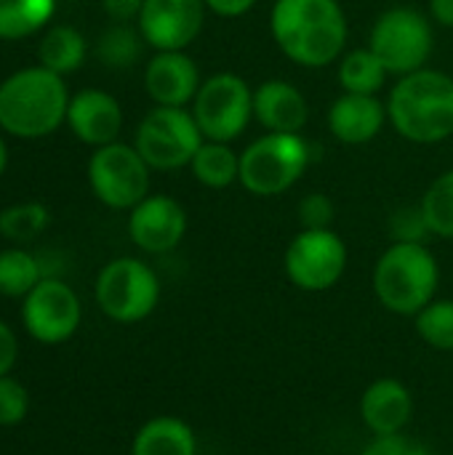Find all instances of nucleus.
Listing matches in <instances>:
<instances>
[{
  "label": "nucleus",
  "mask_w": 453,
  "mask_h": 455,
  "mask_svg": "<svg viewBox=\"0 0 453 455\" xmlns=\"http://www.w3.org/2000/svg\"><path fill=\"white\" fill-rule=\"evenodd\" d=\"M200 83V69L184 51H158L144 69V88L158 107H187Z\"/></svg>",
  "instance_id": "obj_16"
},
{
  "label": "nucleus",
  "mask_w": 453,
  "mask_h": 455,
  "mask_svg": "<svg viewBox=\"0 0 453 455\" xmlns=\"http://www.w3.org/2000/svg\"><path fill=\"white\" fill-rule=\"evenodd\" d=\"M310 144L302 133H264L240 152V184L254 197H278L302 181Z\"/></svg>",
  "instance_id": "obj_5"
},
{
  "label": "nucleus",
  "mask_w": 453,
  "mask_h": 455,
  "mask_svg": "<svg viewBox=\"0 0 453 455\" xmlns=\"http://www.w3.org/2000/svg\"><path fill=\"white\" fill-rule=\"evenodd\" d=\"M433 40L435 37L430 19L422 11L398 5L384 11L374 21L368 48L379 56L390 75L403 77L417 69H425L433 53Z\"/></svg>",
  "instance_id": "obj_7"
},
{
  "label": "nucleus",
  "mask_w": 453,
  "mask_h": 455,
  "mask_svg": "<svg viewBox=\"0 0 453 455\" xmlns=\"http://www.w3.org/2000/svg\"><path fill=\"white\" fill-rule=\"evenodd\" d=\"M131 455H198V437L187 421L155 416L136 432Z\"/></svg>",
  "instance_id": "obj_20"
},
{
  "label": "nucleus",
  "mask_w": 453,
  "mask_h": 455,
  "mask_svg": "<svg viewBox=\"0 0 453 455\" xmlns=\"http://www.w3.org/2000/svg\"><path fill=\"white\" fill-rule=\"evenodd\" d=\"M270 32L286 59L320 69L342 59L350 29L339 0H275Z\"/></svg>",
  "instance_id": "obj_1"
},
{
  "label": "nucleus",
  "mask_w": 453,
  "mask_h": 455,
  "mask_svg": "<svg viewBox=\"0 0 453 455\" xmlns=\"http://www.w3.org/2000/svg\"><path fill=\"white\" fill-rule=\"evenodd\" d=\"M441 267L425 243H392L374 267V293L379 304L400 317H417L435 301Z\"/></svg>",
  "instance_id": "obj_4"
},
{
  "label": "nucleus",
  "mask_w": 453,
  "mask_h": 455,
  "mask_svg": "<svg viewBox=\"0 0 453 455\" xmlns=\"http://www.w3.org/2000/svg\"><path fill=\"white\" fill-rule=\"evenodd\" d=\"M347 245L334 229H302L286 248V277L304 293L331 291L347 272Z\"/></svg>",
  "instance_id": "obj_10"
},
{
  "label": "nucleus",
  "mask_w": 453,
  "mask_h": 455,
  "mask_svg": "<svg viewBox=\"0 0 453 455\" xmlns=\"http://www.w3.org/2000/svg\"><path fill=\"white\" fill-rule=\"evenodd\" d=\"M142 40L144 37H139L131 27H125V24H115V27H109L101 37H99V59L107 64V67H112V69H125V67H131L136 59H139V53H142Z\"/></svg>",
  "instance_id": "obj_28"
},
{
  "label": "nucleus",
  "mask_w": 453,
  "mask_h": 455,
  "mask_svg": "<svg viewBox=\"0 0 453 455\" xmlns=\"http://www.w3.org/2000/svg\"><path fill=\"white\" fill-rule=\"evenodd\" d=\"M425 221L435 237L453 240V171L441 173L419 200Z\"/></svg>",
  "instance_id": "obj_25"
},
{
  "label": "nucleus",
  "mask_w": 453,
  "mask_h": 455,
  "mask_svg": "<svg viewBox=\"0 0 453 455\" xmlns=\"http://www.w3.org/2000/svg\"><path fill=\"white\" fill-rule=\"evenodd\" d=\"M96 301L115 323H142L160 301V280L139 259H115L99 272Z\"/></svg>",
  "instance_id": "obj_9"
},
{
  "label": "nucleus",
  "mask_w": 453,
  "mask_h": 455,
  "mask_svg": "<svg viewBox=\"0 0 453 455\" xmlns=\"http://www.w3.org/2000/svg\"><path fill=\"white\" fill-rule=\"evenodd\" d=\"M48 227V211L40 203H24L0 213V232L8 240H32Z\"/></svg>",
  "instance_id": "obj_29"
},
{
  "label": "nucleus",
  "mask_w": 453,
  "mask_h": 455,
  "mask_svg": "<svg viewBox=\"0 0 453 455\" xmlns=\"http://www.w3.org/2000/svg\"><path fill=\"white\" fill-rule=\"evenodd\" d=\"M192 115L208 141H235L254 117V91L232 72L211 75L200 83Z\"/></svg>",
  "instance_id": "obj_8"
},
{
  "label": "nucleus",
  "mask_w": 453,
  "mask_h": 455,
  "mask_svg": "<svg viewBox=\"0 0 453 455\" xmlns=\"http://www.w3.org/2000/svg\"><path fill=\"white\" fill-rule=\"evenodd\" d=\"M150 165L136 147L112 141L96 147L88 160V181L93 195L117 211L136 208L150 195Z\"/></svg>",
  "instance_id": "obj_11"
},
{
  "label": "nucleus",
  "mask_w": 453,
  "mask_h": 455,
  "mask_svg": "<svg viewBox=\"0 0 453 455\" xmlns=\"http://www.w3.org/2000/svg\"><path fill=\"white\" fill-rule=\"evenodd\" d=\"M29 411V397H27V389L8 379V376H0V427H13L19 424Z\"/></svg>",
  "instance_id": "obj_32"
},
{
  "label": "nucleus",
  "mask_w": 453,
  "mask_h": 455,
  "mask_svg": "<svg viewBox=\"0 0 453 455\" xmlns=\"http://www.w3.org/2000/svg\"><path fill=\"white\" fill-rule=\"evenodd\" d=\"M5 165H8V149H5V144L0 141V176H3V171H5Z\"/></svg>",
  "instance_id": "obj_38"
},
{
  "label": "nucleus",
  "mask_w": 453,
  "mask_h": 455,
  "mask_svg": "<svg viewBox=\"0 0 453 455\" xmlns=\"http://www.w3.org/2000/svg\"><path fill=\"white\" fill-rule=\"evenodd\" d=\"M192 176L208 189H227L240 179V155L227 141H203L190 163Z\"/></svg>",
  "instance_id": "obj_21"
},
{
  "label": "nucleus",
  "mask_w": 453,
  "mask_h": 455,
  "mask_svg": "<svg viewBox=\"0 0 453 455\" xmlns=\"http://www.w3.org/2000/svg\"><path fill=\"white\" fill-rule=\"evenodd\" d=\"M430 13L441 27H453V0H430Z\"/></svg>",
  "instance_id": "obj_37"
},
{
  "label": "nucleus",
  "mask_w": 453,
  "mask_h": 455,
  "mask_svg": "<svg viewBox=\"0 0 453 455\" xmlns=\"http://www.w3.org/2000/svg\"><path fill=\"white\" fill-rule=\"evenodd\" d=\"M339 83L344 93H368L376 96L387 80V67L371 48H355L339 59Z\"/></svg>",
  "instance_id": "obj_22"
},
{
  "label": "nucleus",
  "mask_w": 453,
  "mask_h": 455,
  "mask_svg": "<svg viewBox=\"0 0 453 455\" xmlns=\"http://www.w3.org/2000/svg\"><path fill=\"white\" fill-rule=\"evenodd\" d=\"M390 232L395 243H425L427 235H433L419 205L395 211L390 219Z\"/></svg>",
  "instance_id": "obj_31"
},
{
  "label": "nucleus",
  "mask_w": 453,
  "mask_h": 455,
  "mask_svg": "<svg viewBox=\"0 0 453 455\" xmlns=\"http://www.w3.org/2000/svg\"><path fill=\"white\" fill-rule=\"evenodd\" d=\"M67 85L61 75L32 67L0 83V128L19 139H40L67 120Z\"/></svg>",
  "instance_id": "obj_3"
},
{
  "label": "nucleus",
  "mask_w": 453,
  "mask_h": 455,
  "mask_svg": "<svg viewBox=\"0 0 453 455\" xmlns=\"http://www.w3.org/2000/svg\"><path fill=\"white\" fill-rule=\"evenodd\" d=\"M67 123L80 141L91 147H104L117 139L123 128V109L117 99L107 91L85 88L69 99Z\"/></svg>",
  "instance_id": "obj_17"
},
{
  "label": "nucleus",
  "mask_w": 453,
  "mask_h": 455,
  "mask_svg": "<svg viewBox=\"0 0 453 455\" xmlns=\"http://www.w3.org/2000/svg\"><path fill=\"white\" fill-rule=\"evenodd\" d=\"M203 141L206 136L192 112L184 107H155L139 123L133 147L152 171H179L192 163Z\"/></svg>",
  "instance_id": "obj_6"
},
{
  "label": "nucleus",
  "mask_w": 453,
  "mask_h": 455,
  "mask_svg": "<svg viewBox=\"0 0 453 455\" xmlns=\"http://www.w3.org/2000/svg\"><path fill=\"white\" fill-rule=\"evenodd\" d=\"M299 224L302 229H331L336 219V205L326 192H310L299 203Z\"/></svg>",
  "instance_id": "obj_30"
},
{
  "label": "nucleus",
  "mask_w": 453,
  "mask_h": 455,
  "mask_svg": "<svg viewBox=\"0 0 453 455\" xmlns=\"http://www.w3.org/2000/svg\"><path fill=\"white\" fill-rule=\"evenodd\" d=\"M128 235L144 253H168L187 235V213L168 195H147L131 208Z\"/></svg>",
  "instance_id": "obj_14"
},
{
  "label": "nucleus",
  "mask_w": 453,
  "mask_h": 455,
  "mask_svg": "<svg viewBox=\"0 0 453 455\" xmlns=\"http://www.w3.org/2000/svg\"><path fill=\"white\" fill-rule=\"evenodd\" d=\"M24 325L43 344L72 339L80 325V301L61 280H40L24 296Z\"/></svg>",
  "instance_id": "obj_12"
},
{
  "label": "nucleus",
  "mask_w": 453,
  "mask_h": 455,
  "mask_svg": "<svg viewBox=\"0 0 453 455\" xmlns=\"http://www.w3.org/2000/svg\"><path fill=\"white\" fill-rule=\"evenodd\" d=\"M40 283V267L37 261L24 251H3L0 253V293L19 299L27 296Z\"/></svg>",
  "instance_id": "obj_27"
},
{
  "label": "nucleus",
  "mask_w": 453,
  "mask_h": 455,
  "mask_svg": "<svg viewBox=\"0 0 453 455\" xmlns=\"http://www.w3.org/2000/svg\"><path fill=\"white\" fill-rule=\"evenodd\" d=\"M387 120L414 144H441L453 136V77L441 69L403 75L387 96Z\"/></svg>",
  "instance_id": "obj_2"
},
{
  "label": "nucleus",
  "mask_w": 453,
  "mask_h": 455,
  "mask_svg": "<svg viewBox=\"0 0 453 455\" xmlns=\"http://www.w3.org/2000/svg\"><path fill=\"white\" fill-rule=\"evenodd\" d=\"M419 339L438 349L453 352V299H435L414 317Z\"/></svg>",
  "instance_id": "obj_26"
},
{
  "label": "nucleus",
  "mask_w": 453,
  "mask_h": 455,
  "mask_svg": "<svg viewBox=\"0 0 453 455\" xmlns=\"http://www.w3.org/2000/svg\"><path fill=\"white\" fill-rule=\"evenodd\" d=\"M254 117L267 133H302L310 117V107L294 83L264 80L254 91Z\"/></svg>",
  "instance_id": "obj_19"
},
{
  "label": "nucleus",
  "mask_w": 453,
  "mask_h": 455,
  "mask_svg": "<svg viewBox=\"0 0 453 455\" xmlns=\"http://www.w3.org/2000/svg\"><path fill=\"white\" fill-rule=\"evenodd\" d=\"M16 363V336L13 331L0 323V376H5Z\"/></svg>",
  "instance_id": "obj_35"
},
{
  "label": "nucleus",
  "mask_w": 453,
  "mask_h": 455,
  "mask_svg": "<svg viewBox=\"0 0 453 455\" xmlns=\"http://www.w3.org/2000/svg\"><path fill=\"white\" fill-rule=\"evenodd\" d=\"M206 11L203 0H144L139 32L155 51H184L200 35Z\"/></svg>",
  "instance_id": "obj_13"
},
{
  "label": "nucleus",
  "mask_w": 453,
  "mask_h": 455,
  "mask_svg": "<svg viewBox=\"0 0 453 455\" xmlns=\"http://www.w3.org/2000/svg\"><path fill=\"white\" fill-rule=\"evenodd\" d=\"M37 56H40V67H45V69H51L56 75H67V72H75L83 64L85 40H83V35L77 29H72L67 24H56L40 40Z\"/></svg>",
  "instance_id": "obj_23"
},
{
  "label": "nucleus",
  "mask_w": 453,
  "mask_h": 455,
  "mask_svg": "<svg viewBox=\"0 0 453 455\" xmlns=\"http://www.w3.org/2000/svg\"><path fill=\"white\" fill-rule=\"evenodd\" d=\"M360 455H433L427 445L411 440L406 432L403 435H390V437H374Z\"/></svg>",
  "instance_id": "obj_33"
},
{
  "label": "nucleus",
  "mask_w": 453,
  "mask_h": 455,
  "mask_svg": "<svg viewBox=\"0 0 453 455\" xmlns=\"http://www.w3.org/2000/svg\"><path fill=\"white\" fill-rule=\"evenodd\" d=\"M101 5H104V11H107L112 19H117V21H128V19L139 16V11H142L144 0H101Z\"/></svg>",
  "instance_id": "obj_36"
},
{
  "label": "nucleus",
  "mask_w": 453,
  "mask_h": 455,
  "mask_svg": "<svg viewBox=\"0 0 453 455\" xmlns=\"http://www.w3.org/2000/svg\"><path fill=\"white\" fill-rule=\"evenodd\" d=\"M56 0H0V37L19 40L51 21Z\"/></svg>",
  "instance_id": "obj_24"
},
{
  "label": "nucleus",
  "mask_w": 453,
  "mask_h": 455,
  "mask_svg": "<svg viewBox=\"0 0 453 455\" xmlns=\"http://www.w3.org/2000/svg\"><path fill=\"white\" fill-rule=\"evenodd\" d=\"M203 3L208 11H214L222 19H238L256 5V0H203Z\"/></svg>",
  "instance_id": "obj_34"
},
{
  "label": "nucleus",
  "mask_w": 453,
  "mask_h": 455,
  "mask_svg": "<svg viewBox=\"0 0 453 455\" xmlns=\"http://www.w3.org/2000/svg\"><path fill=\"white\" fill-rule=\"evenodd\" d=\"M387 104L368 93H342L328 109V131L336 141L360 147L382 133Z\"/></svg>",
  "instance_id": "obj_18"
},
{
  "label": "nucleus",
  "mask_w": 453,
  "mask_h": 455,
  "mask_svg": "<svg viewBox=\"0 0 453 455\" xmlns=\"http://www.w3.org/2000/svg\"><path fill=\"white\" fill-rule=\"evenodd\" d=\"M358 413L374 437L403 435L414 419V395L398 379H376L360 395Z\"/></svg>",
  "instance_id": "obj_15"
}]
</instances>
